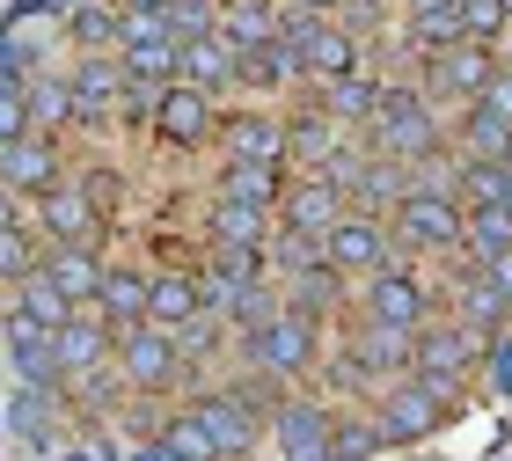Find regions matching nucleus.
<instances>
[{"label":"nucleus","instance_id":"nucleus-1","mask_svg":"<svg viewBox=\"0 0 512 461\" xmlns=\"http://www.w3.org/2000/svg\"><path fill=\"white\" fill-rule=\"evenodd\" d=\"M395 242L403 249H454L461 242V205L447 191H403V205H395Z\"/></svg>","mask_w":512,"mask_h":461},{"label":"nucleus","instance_id":"nucleus-2","mask_svg":"<svg viewBox=\"0 0 512 461\" xmlns=\"http://www.w3.org/2000/svg\"><path fill=\"white\" fill-rule=\"evenodd\" d=\"M322 257H330V271H359V279H374V271H388V257H395V235L381 220L344 213L330 235H322Z\"/></svg>","mask_w":512,"mask_h":461},{"label":"nucleus","instance_id":"nucleus-3","mask_svg":"<svg viewBox=\"0 0 512 461\" xmlns=\"http://www.w3.org/2000/svg\"><path fill=\"white\" fill-rule=\"evenodd\" d=\"M249 359L264 366V374H300V366L315 359V322L300 315V308H278L264 330L249 337Z\"/></svg>","mask_w":512,"mask_h":461},{"label":"nucleus","instance_id":"nucleus-4","mask_svg":"<svg viewBox=\"0 0 512 461\" xmlns=\"http://www.w3.org/2000/svg\"><path fill=\"white\" fill-rule=\"evenodd\" d=\"M439 410H447V388H432V381H403V388H388L381 396V440H425V432L439 425Z\"/></svg>","mask_w":512,"mask_h":461},{"label":"nucleus","instance_id":"nucleus-5","mask_svg":"<svg viewBox=\"0 0 512 461\" xmlns=\"http://www.w3.org/2000/svg\"><path fill=\"white\" fill-rule=\"evenodd\" d=\"M476 344H483V330H432V337H417V352H410V366H417V381H432V388H454L461 374L476 366Z\"/></svg>","mask_w":512,"mask_h":461},{"label":"nucleus","instance_id":"nucleus-6","mask_svg":"<svg viewBox=\"0 0 512 461\" xmlns=\"http://www.w3.org/2000/svg\"><path fill=\"white\" fill-rule=\"evenodd\" d=\"M118 374H125L132 388H161V381L176 374V344H169L161 322H147V330L125 322V337H118Z\"/></svg>","mask_w":512,"mask_h":461},{"label":"nucleus","instance_id":"nucleus-7","mask_svg":"<svg viewBox=\"0 0 512 461\" xmlns=\"http://www.w3.org/2000/svg\"><path fill=\"white\" fill-rule=\"evenodd\" d=\"M286 44H293L300 74H315V81H337V74H352V66H359L352 37H344V30H330V22H308V15H300L293 30H286Z\"/></svg>","mask_w":512,"mask_h":461},{"label":"nucleus","instance_id":"nucleus-8","mask_svg":"<svg viewBox=\"0 0 512 461\" xmlns=\"http://www.w3.org/2000/svg\"><path fill=\"white\" fill-rule=\"evenodd\" d=\"M374 140L388 147V154H425L432 147V110H425V96L417 88H395V96H381V110H374Z\"/></svg>","mask_w":512,"mask_h":461},{"label":"nucleus","instance_id":"nucleus-9","mask_svg":"<svg viewBox=\"0 0 512 461\" xmlns=\"http://www.w3.org/2000/svg\"><path fill=\"white\" fill-rule=\"evenodd\" d=\"M271 432H278V454L286 461H330V410L322 403H278Z\"/></svg>","mask_w":512,"mask_h":461},{"label":"nucleus","instance_id":"nucleus-10","mask_svg":"<svg viewBox=\"0 0 512 461\" xmlns=\"http://www.w3.org/2000/svg\"><path fill=\"white\" fill-rule=\"evenodd\" d=\"M337 220H344V191H337L322 169L286 191V235H330Z\"/></svg>","mask_w":512,"mask_h":461},{"label":"nucleus","instance_id":"nucleus-11","mask_svg":"<svg viewBox=\"0 0 512 461\" xmlns=\"http://www.w3.org/2000/svg\"><path fill=\"white\" fill-rule=\"evenodd\" d=\"M366 322L417 330V322H425V286H417L410 271H374V279H366Z\"/></svg>","mask_w":512,"mask_h":461},{"label":"nucleus","instance_id":"nucleus-12","mask_svg":"<svg viewBox=\"0 0 512 461\" xmlns=\"http://www.w3.org/2000/svg\"><path fill=\"white\" fill-rule=\"evenodd\" d=\"M154 125H161V140H176V147H198L205 132H213V96L205 88H169V96H154Z\"/></svg>","mask_w":512,"mask_h":461},{"label":"nucleus","instance_id":"nucleus-13","mask_svg":"<svg viewBox=\"0 0 512 461\" xmlns=\"http://www.w3.org/2000/svg\"><path fill=\"white\" fill-rule=\"evenodd\" d=\"M176 74L191 81V88H205V96H213V88H227V81L242 74V52L213 30V37H198V44H183V52H176Z\"/></svg>","mask_w":512,"mask_h":461},{"label":"nucleus","instance_id":"nucleus-14","mask_svg":"<svg viewBox=\"0 0 512 461\" xmlns=\"http://www.w3.org/2000/svg\"><path fill=\"white\" fill-rule=\"evenodd\" d=\"M0 183L8 191H52L59 183V154L37 140V132H22V140L0 147Z\"/></svg>","mask_w":512,"mask_h":461},{"label":"nucleus","instance_id":"nucleus-15","mask_svg":"<svg viewBox=\"0 0 512 461\" xmlns=\"http://www.w3.org/2000/svg\"><path fill=\"white\" fill-rule=\"evenodd\" d=\"M198 315H205V279H183V271L147 279V322H161V330H191Z\"/></svg>","mask_w":512,"mask_h":461},{"label":"nucleus","instance_id":"nucleus-16","mask_svg":"<svg viewBox=\"0 0 512 461\" xmlns=\"http://www.w3.org/2000/svg\"><path fill=\"white\" fill-rule=\"evenodd\" d=\"M198 425H205V440H213L220 461L249 454V440H256V410H242L235 396H205V403H198Z\"/></svg>","mask_w":512,"mask_h":461},{"label":"nucleus","instance_id":"nucleus-17","mask_svg":"<svg viewBox=\"0 0 512 461\" xmlns=\"http://www.w3.org/2000/svg\"><path fill=\"white\" fill-rule=\"evenodd\" d=\"M491 74H498V66H491V52H483V44H469V37H461V44H447V59H439V88H447V96H483V88H491Z\"/></svg>","mask_w":512,"mask_h":461},{"label":"nucleus","instance_id":"nucleus-18","mask_svg":"<svg viewBox=\"0 0 512 461\" xmlns=\"http://www.w3.org/2000/svg\"><path fill=\"white\" fill-rule=\"evenodd\" d=\"M8 352H15V374L22 381H52L59 374V359H52V330L44 322H30V315H8Z\"/></svg>","mask_w":512,"mask_h":461},{"label":"nucleus","instance_id":"nucleus-19","mask_svg":"<svg viewBox=\"0 0 512 461\" xmlns=\"http://www.w3.org/2000/svg\"><path fill=\"white\" fill-rule=\"evenodd\" d=\"M461 242H469L476 264L512 257V205H469V213H461Z\"/></svg>","mask_w":512,"mask_h":461},{"label":"nucleus","instance_id":"nucleus-20","mask_svg":"<svg viewBox=\"0 0 512 461\" xmlns=\"http://www.w3.org/2000/svg\"><path fill=\"white\" fill-rule=\"evenodd\" d=\"M410 352H417V330H395V322H366V337H359L352 366H359V374H395V366H410Z\"/></svg>","mask_w":512,"mask_h":461},{"label":"nucleus","instance_id":"nucleus-21","mask_svg":"<svg viewBox=\"0 0 512 461\" xmlns=\"http://www.w3.org/2000/svg\"><path fill=\"white\" fill-rule=\"evenodd\" d=\"M44 279H52L66 301H96V286H103V264L88 257L81 242H59L52 257H44Z\"/></svg>","mask_w":512,"mask_h":461},{"label":"nucleus","instance_id":"nucleus-22","mask_svg":"<svg viewBox=\"0 0 512 461\" xmlns=\"http://www.w3.org/2000/svg\"><path fill=\"white\" fill-rule=\"evenodd\" d=\"M110 352V337L96 330V322H66V330H52V359H59V374H96Z\"/></svg>","mask_w":512,"mask_h":461},{"label":"nucleus","instance_id":"nucleus-23","mask_svg":"<svg viewBox=\"0 0 512 461\" xmlns=\"http://www.w3.org/2000/svg\"><path fill=\"white\" fill-rule=\"evenodd\" d=\"M96 308H103V322H139L147 315V279L139 271H103V286H96Z\"/></svg>","mask_w":512,"mask_h":461},{"label":"nucleus","instance_id":"nucleus-24","mask_svg":"<svg viewBox=\"0 0 512 461\" xmlns=\"http://www.w3.org/2000/svg\"><path fill=\"white\" fill-rule=\"evenodd\" d=\"M44 227H52L59 242H88V227H96V205H88L81 191H66V183H52V191H44Z\"/></svg>","mask_w":512,"mask_h":461},{"label":"nucleus","instance_id":"nucleus-25","mask_svg":"<svg viewBox=\"0 0 512 461\" xmlns=\"http://www.w3.org/2000/svg\"><path fill=\"white\" fill-rule=\"evenodd\" d=\"M118 96H125V66H110V59H88L81 74H74V110H81V118L110 110Z\"/></svg>","mask_w":512,"mask_h":461},{"label":"nucleus","instance_id":"nucleus-26","mask_svg":"<svg viewBox=\"0 0 512 461\" xmlns=\"http://www.w3.org/2000/svg\"><path fill=\"white\" fill-rule=\"evenodd\" d=\"M220 198H235V205H264V213H271V198H278V169H271V161H227Z\"/></svg>","mask_w":512,"mask_h":461},{"label":"nucleus","instance_id":"nucleus-27","mask_svg":"<svg viewBox=\"0 0 512 461\" xmlns=\"http://www.w3.org/2000/svg\"><path fill=\"white\" fill-rule=\"evenodd\" d=\"M213 235H220V249H264V205L220 198L213 205Z\"/></svg>","mask_w":512,"mask_h":461},{"label":"nucleus","instance_id":"nucleus-28","mask_svg":"<svg viewBox=\"0 0 512 461\" xmlns=\"http://www.w3.org/2000/svg\"><path fill=\"white\" fill-rule=\"evenodd\" d=\"M15 308L30 315V322H44V330H66V322H74V301H66L52 279H44V264L30 271V279H22V301H15Z\"/></svg>","mask_w":512,"mask_h":461},{"label":"nucleus","instance_id":"nucleus-29","mask_svg":"<svg viewBox=\"0 0 512 461\" xmlns=\"http://www.w3.org/2000/svg\"><path fill=\"white\" fill-rule=\"evenodd\" d=\"M278 147H286V132H278L271 118H235L227 125V154L235 161H271Z\"/></svg>","mask_w":512,"mask_h":461},{"label":"nucleus","instance_id":"nucleus-30","mask_svg":"<svg viewBox=\"0 0 512 461\" xmlns=\"http://www.w3.org/2000/svg\"><path fill=\"white\" fill-rule=\"evenodd\" d=\"M220 37L235 44V52H264V44H271V8H264V0H242V8H227Z\"/></svg>","mask_w":512,"mask_h":461},{"label":"nucleus","instance_id":"nucleus-31","mask_svg":"<svg viewBox=\"0 0 512 461\" xmlns=\"http://www.w3.org/2000/svg\"><path fill=\"white\" fill-rule=\"evenodd\" d=\"M176 52L183 44L176 37H147V44H125V81H161V74H176Z\"/></svg>","mask_w":512,"mask_h":461},{"label":"nucleus","instance_id":"nucleus-32","mask_svg":"<svg viewBox=\"0 0 512 461\" xmlns=\"http://www.w3.org/2000/svg\"><path fill=\"white\" fill-rule=\"evenodd\" d=\"M505 315H512V301H505L491 279H469V286H461V322H469V330H498Z\"/></svg>","mask_w":512,"mask_h":461},{"label":"nucleus","instance_id":"nucleus-33","mask_svg":"<svg viewBox=\"0 0 512 461\" xmlns=\"http://www.w3.org/2000/svg\"><path fill=\"white\" fill-rule=\"evenodd\" d=\"M161 22H169V37H176V44H198V37H213V30H220L213 0H169V8H161Z\"/></svg>","mask_w":512,"mask_h":461},{"label":"nucleus","instance_id":"nucleus-34","mask_svg":"<svg viewBox=\"0 0 512 461\" xmlns=\"http://www.w3.org/2000/svg\"><path fill=\"white\" fill-rule=\"evenodd\" d=\"M381 110V88L359 81V74H337L330 81V118H374Z\"/></svg>","mask_w":512,"mask_h":461},{"label":"nucleus","instance_id":"nucleus-35","mask_svg":"<svg viewBox=\"0 0 512 461\" xmlns=\"http://www.w3.org/2000/svg\"><path fill=\"white\" fill-rule=\"evenodd\" d=\"M286 147H293V161H315V169H322V161L337 154V125H330V118H300V125L286 132Z\"/></svg>","mask_w":512,"mask_h":461},{"label":"nucleus","instance_id":"nucleus-36","mask_svg":"<svg viewBox=\"0 0 512 461\" xmlns=\"http://www.w3.org/2000/svg\"><path fill=\"white\" fill-rule=\"evenodd\" d=\"M22 132H37L30 125V88H22L15 74H0V147L22 140Z\"/></svg>","mask_w":512,"mask_h":461},{"label":"nucleus","instance_id":"nucleus-37","mask_svg":"<svg viewBox=\"0 0 512 461\" xmlns=\"http://www.w3.org/2000/svg\"><path fill=\"white\" fill-rule=\"evenodd\" d=\"M74 118V81H37L30 88V125H59Z\"/></svg>","mask_w":512,"mask_h":461},{"label":"nucleus","instance_id":"nucleus-38","mask_svg":"<svg viewBox=\"0 0 512 461\" xmlns=\"http://www.w3.org/2000/svg\"><path fill=\"white\" fill-rule=\"evenodd\" d=\"M161 447H169V461H220V454H213V440H205V425H198V410H191V418H176Z\"/></svg>","mask_w":512,"mask_h":461},{"label":"nucleus","instance_id":"nucleus-39","mask_svg":"<svg viewBox=\"0 0 512 461\" xmlns=\"http://www.w3.org/2000/svg\"><path fill=\"white\" fill-rule=\"evenodd\" d=\"M505 30V0H461V37L483 44V37H498Z\"/></svg>","mask_w":512,"mask_h":461},{"label":"nucleus","instance_id":"nucleus-40","mask_svg":"<svg viewBox=\"0 0 512 461\" xmlns=\"http://www.w3.org/2000/svg\"><path fill=\"white\" fill-rule=\"evenodd\" d=\"M30 271H37V257H30V242H22V227H0V279L22 286Z\"/></svg>","mask_w":512,"mask_h":461},{"label":"nucleus","instance_id":"nucleus-41","mask_svg":"<svg viewBox=\"0 0 512 461\" xmlns=\"http://www.w3.org/2000/svg\"><path fill=\"white\" fill-rule=\"evenodd\" d=\"M381 447V425H330V461H359Z\"/></svg>","mask_w":512,"mask_h":461},{"label":"nucleus","instance_id":"nucleus-42","mask_svg":"<svg viewBox=\"0 0 512 461\" xmlns=\"http://www.w3.org/2000/svg\"><path fill=\"white\" fill-rule=\"evenodd\" d=\"M476 103H483V110H498V118L512 125V66H505V74H491V88H483Z\"/></svg>","mask_w":512,"mask_h":461},{"label":"nucleus","instance_id":"nucleus-43","mask_svg":"<svg viewBox=\"0 0 512 461\" xmlns=\"http://www.w3.org/2000/svg\"><path fill=\"white\" fill-rule=\"evenodd\" d=\"M74 37H88V44H110V37H118V22H110L103 8H88V15H74Z\"/></svg>","mask_w":512,"mask_h":461},{"label":"nucleus","instance_id":"nucleus-44","mask_svg":"<svg viewBox=\"0 0 512 461\" xmlns=\"http://www.w3.org/2000/svg\"><path fill=\"white\" fill-rule=\"evenodd\" d=\"M0 227H15V191L0 183Z\"/></svg>","mask_w":512,"mask_h":461},{"label":"nucleus","instance_id":"nucleus-45","mask_svg":"<svg viewBox=\"0 0 512 461\" xmlns=\"http://www.w3.org/2000/svg\"><path fill=\"white\" fill-rule=\"evenodd\" d=\"M300 8H308V15H322V8H337V0H300Z\"/></svg>","mask_w":512,"mask_h":461},{"label":"nucleus","instance_id":"nucleus-46","mask_svg":"<svg viewBox=\"0 0 512 461\" xmlns=\"http://www.w3.org/2000/svg\"><path fill=\"white\" fill-rule=\"evenodd\" d=\"M505 15H512V0H505Z\"/></svg>","mask_w":512,"mask_h":461}]
</instances>
